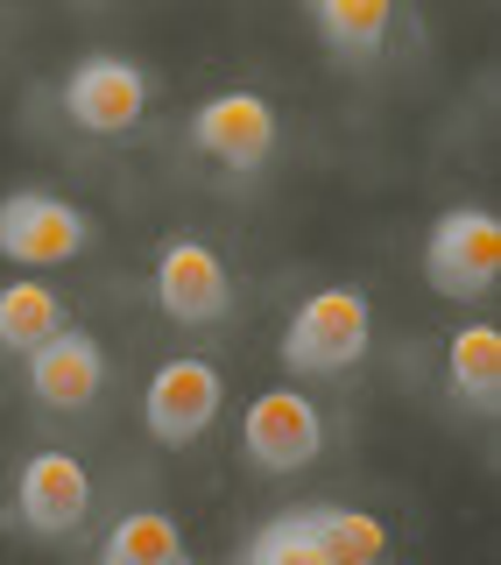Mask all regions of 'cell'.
<instances>
[{
	"label": "cell",
	"mask_w": 501,
	"mask_h": 565,
	"mask_svg": "<svg viewBox=\"0 0 501 565\" xmlns=\"http://www.w3.org/2000/svg\"><path fill=\"white\" fill-rule=\"evenodd\" d=\"M367 340H374L367 290L361 282H326V290H311L290 311L276 353H283V367H290L297 382H332V375H353V367L367 361Z\"/></svg>",
	"instance_id": "1"
},
{
	"label": "cell",
	"mask_w": 501,
	"mask_h": 565,
	"mask_svg": "<svg viewBox=\"0 0 501 565\" xmlns=\"http://www.w3.org/2000/svg\"><path fill=\"white\" fill-rule=\"evenodd\" d=\"M149 99H156V78H149L135 57H120V50H93V57H78V64L57 78L64 120H71L78 135H93V141L135 135L141 120H149Z\"/></svg>",
	"instance_id": "2"
},
{
	"label": "cell",
	"mask_w": 501,
	"mask_h": 565,
	"mask_svg": "<svg viewBox=\"0 0 501 565\" xmlns=\"http://www.w3.org/2000/svg\"><path fill=\"white\" fill-rule=\"evenodd\" d=\"M93 241H99L93 212L71 205L64 191H43V184L0 191V262H14V269H64Z\"/></svg>",
	"instance_id": "3"
},
{
	"label": "cell",
	"mask_w": 501,
	"mask_h": 565,
	"mask_svg": "<svg viewBox=\"0 0 501 565\" xmlns=\"http://www.w3.org/2000/svg\"><path fill=\"white\" fill-rule=\"evenodd\" d=\"M494 276H501V220L488 205H445L424 226V282L452 305H473L494 290Z\"/></svg>",
	"instance_id": "4"
},
{
	"label": "cell",
	"mask_w": 501,
	"mask_h": 565,
	"mask_svg": "<svg viewBox=\"0 0 501 565\" xmlns=\"http://www.w3.org/2000/svg\"><path fill=\"white\" fill-rule=\"evenodd\" d=\"M149 297L170 326H226L234 318V269L199 234H170L149 262Z\"/></svg>",
	"instance_id": "5"
},
{
	"label": "cell",
	"mask_w": 501,
	"mask_h": 565,
	"mask_svg": "<svg viewBox=\"0 0 501 565\" xmlns=\"http://www.w3.org/2000/svg\"><path fill=\"white\" fill-rule=\"evenodd\" d=\"M184 141L205 156V163H220L226 177H255V170H268V156H276L283 120H276V106H268L262 93L226 85V93H205L199 106H191Z\"/></svg>",
	"instance_id": "6"
},
{
	"label": "cell",
	"mask_w": 501,
	"mask_h": 565,
	"mask_svg": "<svg viewBox=\"0 0 501 565\" xmlns=\"http://www.w3.org/2000/svg\"><path fill=\"white\" fill-rule=\"evenodd\" d=\"M220 411H226V375L205 353H170L149 375V388H141V424H149V438L170 446V452L199 446L212 424H220Z\"/></svg>",
	"instance_id": "7"
},
{
	"label": "cell",
	"mask_w": 501,
	"mask_h": 565,
	"mask_svg": "<svg viewBox=\"0 0 501 565\" xmlns=\"http://www.w3.org/2000/svg\"><path fill=\"white\" fill-rule=\"evenodd\" d=\"M326 452V411H318L303 388H262L241 417V459L255 473H303Z\"/></svg>",
	"instance_id": "8"
},
{
	"label": "cell",
	"mask_w": 501,
	"mask_h": 565,
	"mask_svg": "<svg viewBox=\"0 0 501 565\" xmlns=\"http://www.w3.org/2000/svg\"><path fill=\"white\" fill-rule=\"evenodd\" d=\"M106 347L93 340L85 326H64L50 332V340H35L22 353V382H29V396L43 403L50 417H78V411H93V403L106 396Z\"/></svg>",
	"instance_id": "9"
},
{
	"label": "cell",
	"mask_w": 501,
	"mask_h": 565,
	"mask_svg": "<svg viewBox=\"0 0 501 565\" xmlns=\"http://www.w3.org/2000/svg\"><path fill=\"white\" fill-rule=\"evenodd\" d=\"M85 516H93V473H85L78 452H29L22 473H14V523L29 537H71Z\"/></svg>",
	"instance_id": "10"
},
{
	"label": "cell",
	"mask_w": 501,
	"mask_h": 565,
	"mask_svg": "<svg viewBox=\"0 0 501 565\" xmlns=\"http://www.w3.org/2000/svg\"><path fill=\"white\" fill-rule=\"evenodd\" d=\"M303 14H311L318 43H326V57L339 71L382 64L388 29H396V0H303Z\"/></svg>",
	"instance_id": "11"
},
{
	"label": "cell",
	"mask_w": 501,
	"mask_h": 565,
	"mask_svg": "<svg viewBox=\"0 0 501 565\" xmlns=\"http://www.w3.org/2000/svg\"><path fill=\"white\" fill-rule=\"evenodd\" d=\"M445 388H452L467 411L494 417V403H501V332L488 318H473V326H459L452 340H445Z\"/></svg>",
	"instance_id": "12"
},
{
	"label": "cell",
	"mask_w": 501,
	"mask_h": 565,
	"mask_svg": "<svg viewBox=\"0 0 501 565\" xmlns=\"http://www.w3.org/2000/svg\"><path fill=\"white\" fill-rule=\"evenodd\" d=\"M303 530H311L318 558L326 565H367L388 552V530L367 516V509H347V502H297Z\"/></svg>",
	"instance_id": "13"
},
{
	"label": "cell",
	"mask_w": 501,
	"mask_h": 565,
	"mask_svg": "<svg viewBox=\"0 0 501 565\" xmlns=\"http://www.w3.org/2000/svg\"><path fill=\"white\" fill-rule=\"evenodd\" d=\"M184 558H191V544L170 509H128L99 537V565H184Z\"/></svg>",
	"instance_id": "14"
},
{
	"label": "cell",
	"mask_w": 501,
	"mask_h": 565,
	"mask_svg": "<svg viewBox=\"0 0 501 565\" xmlns=\"http://www.w3.org/2000/svg\"><path fill=\"white\" fill-rule=\"evenodd\" d=\"M64 326V297L50 290V282H0V353L8 361H22L35 340H50V332Z\"/></svg>",
	"instance_id": "15"
}]
</instances>
